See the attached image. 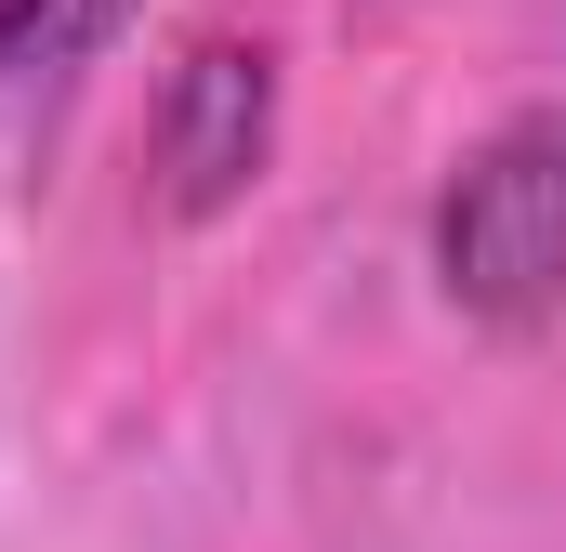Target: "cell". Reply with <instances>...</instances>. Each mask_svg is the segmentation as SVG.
I'll list each match as a JSON object with an SVG mask.
<instances>
[{"label":"cell","instance_id":"6da1fadb","mask_svg":"<svg viewBox=\"0 0 566 552\" xmlns=\"http://www.w3.org/2000/svg\"><path fill=\"white\" fill-rule=\"evenodd\" d=\"M434 276L488 329L566 316V106H527L434 184Z\"/></svg>","mask_w":566,"mask_h":552},{"label":"cell","instance_id":"7a4b0ae2","mask_svg":"<svg viewBox=\"0 0 566 552\" xmlns=\"http://www.w3.org/2000/svg\"><path fill=\"white\" fill-rule=\"evenodd\" d=\"M145 158H158V198H171L185 224L238 211V198L264 184V158H277V53L238 40V26L185 40V66H171V93H158Z\"/></svg>","mask_w":566,"mask_h":552},{"label":"cell","instance_id":"3957f363","mask_svg":"<svg viewBox=\"0 0 566 552\" xmlns=\"http://www.w3.org/2000/svg\"><path fill=\"white\" fill-rule=\"evenodd\" d=\"M40 26H53V0H0V79L27 66V40H40Z\"/></svg>","mask_w":566,"mask_h":552}]
</instances>
